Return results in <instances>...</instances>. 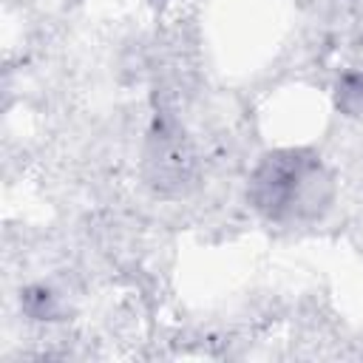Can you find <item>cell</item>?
Wrapping results in <instances>:
<instances>
[{
  "label": "cell",
  "instance_id": "cell-1",
  "mask_svg": "<svg viewBox=\"0 0 363 363\" xmlns=\"http://www.w3.org/2000/svg\"><path fill=\"white\" fill-rule=\"evenodd\" d=\"M250 201L269 221H312L332 201V179L315 153L278 150L252 173Z\"/></svg>",
  "mask_w": 363,
  "mask_h": 363
},
{
  "label": "cell",
  "instance_id": "cell-2",
  "mask_svg": "<svg viewBox=\"0 0 363 363\" xmlns=\"http://www.w3.org/2000/svg\"><path fill=\"white\" fill-rule=\"evenodd\" d=\"M337 105L354 116H363V65L346 71L337 82Z\"/></svg>",
  "mask_w": 363,
  "mask_h": 363
}]
</instances>
